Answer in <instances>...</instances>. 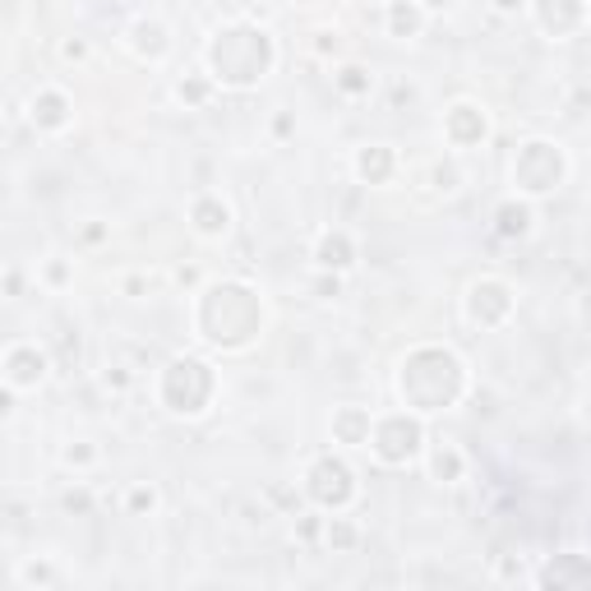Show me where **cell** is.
Listing matches in <instances>:
<instances>
[{
  "label": "cell",
  "instance_id": "7c38bea8",
  "mask_svg": "<svg viewBox=\"0 0 591 591\" xmlns=\"http://www.w3.org/2000/svg\"><path fill=\"white\" fill-rule=\"evenodd\" d=\"M531 587H555V591H591V555H578V550H563V555H550L541 569L527 578Z\"/></svg>",
  "mask_w": 591,
  "mask_h": 591
},
{
  "label": "cell",
  "instance_id": "1f68e13d",
  "mask_svg": "<svg viewBox=\"0 0 591 591\" xmlns=\"http://www.w3.org/2000/svg\"><path fill=\"white\" fill-rule=\"evenodd\" d=\"M490 10L504 14V19H518L523 10H531V0H490Z\"/></svg>",
  "mask_w": 591,
  "mask_h": 591
},
{
  "label": "cell",
  "instance_id": "836d02e7",
  "mask_svg": "<svg viewBox=\"0 0 591 591\" xmlns=\"http://www.w3.org/2000/svg\"><path fill=\"white\" fill-rule=\"evenodd\" d=\"M333 46H338V38H333V33H315V51H319V56H328Z\"/></svg>",
  "mask_w": 591,
  "mask_h": 591
},
{
  "label": "cell",
  "instance_id": "9c48e42d",
  "mask_svg": "<svg viewBox=\"0 0 591 591\" xmlns=\"http://www.w3.org/2000/svg\"><path fill=\"white\" fill-rule=\"evenodd\" d=\"M51 370V356L38 342H10L0 356V379H6L10 393H33L42 389V379Z\"/></svg>",
  "mask_w": 591,
  "mask_h": 591
},
{
  "label": "cell",
  "instance_id": "6da1fadb",
  "mask_svg": "<svg viewBox=\"0 0 591 591\" xmlns=\"http://www.w3.org/2000/svg\"><path fill=\"white\" fill-rule=\"evenodd\" d=\"M264 333V296L241 277L209 282L194 300V338L213 351H245Z\"/></svg>",
  "mask_w": 591,
  "mask_h": 591
},
{
  "label": "cell",
  "instance_id": "44dd1931",
  "mask_svg": "<svg viewBox=\"0 0 591 591\" xmlns=\"http://www.w3.org/2000/svg\"><path fill=\"white\" fill-rule=\"evenodd\" d=\"M430 476L440 485H457L462 476H467V453H462L457 444H448V440L430 444Z\"/></svg>",
  "mask_w": 591,
  "mask_h": 591
},
{
  "label": "cell",
  "instance_id": "f546056e",
  "mask_svg": "<svg viewBox=\"0 0 591 591\" xmlns=\"http://www.w3.org/2000/svg\"><path fill=\"white\" fill-rule=\"evenodd\" d=\"M61 61H74V65L88 61V42H84V38H65V42H61Z\"/></svg>",
  "mask_w": 591,
  "mask_h": 591
},
{
  "label": "cell",
  "instance_id": "5bb4252c",
  "mask_svg": "<svg viewBox=\"0 0 591 591\" xmlns=\"http://www.w3.org/2000/svg\"><path fill=\"white\" fill-rule=\"evenodd\" d=\"M310 260H315V268H324V273H351L356 260H361V250H356V236H351V231L324 226L319 236H315Z\"/></svg>",
  "mask_w": 591,
  "mask_h": 591
},
{
  "label": "cell",
  "instance_id": "cb8c5ba5",
  "mask_svg": "<svg viewBox=\"0 0 591 591\" xmlns=\"http://www.w3.org/2000/svg\"><path fill=\"white\" fill-rule=\"evenodd\" d=\"M333 84H338V93H342V97H370L374 74H370L366 65H342L338 74H333Z\"/></svg>",
  "mask_w": 591,
  "mask_h": 591
},
{
  "label": "cell",
  "instance_id": "603a6c76",
  "mask_svg": "<svg viewBox=\"0 0 591 591\" xmlns=\"http://www.w3.org/2000/svg\"><path fill=\"white\" fill-rule=\"evenodd\" d=\"M218 93L213 74H186V80H176V102H186V107H209Z\"/></svg>",
  "mask_w": 591,
  "mask_h": 591
},
{
  "label": "cell",
  "instance_id": "d6a6232c",
  "mask_svg": "<svg viewBox=\"0 0 591 591\" xmlns=\"http://www.w3.org/2000/svg\"><path fill=\"white\" fill-rule=\"evenodd\" d=\"M176 282H181V287H194V282H199V268L181 264V268H176Z\"/></svg>",
  "mask_w": 591,
  "mask_h": 591
},
{
  "label": "cell",
  "instance_id": "52a82bcc",
  "mask_svg": "<svg viewBox=\"0 0 591 591\" xmlns=\"http://www.w3.org/2000/svg\"><path fill=\"white\" fill-rule=\"evenodd\" d=\"M361 495V485H356V472L342 453H319L310 457V467H305V499L324 513H347Z\"/></svg>",
  "mask_w": 591,
  "mask_h": 591
},
{
  "label": "cell",
  "instance_id": "2e32d148",
  "mask_svg": "<svg viewBox=\"0 0 591 591\" xmlns=\"http://www.w3.org/2000/svg\"><path fill=\"white\" fill-rule=\"evenodd\" d=\"M490 226H495L499 241H527L531 226H536V199H523V194L499 199V209H495Z\"/></svg>",
  "mask_w": 591,
  "mask_h": 591
},
{
  "label": "cell",
  "instance_id": "9a60e30c",
  "mask_svg": "<svg viewBox=\"0 0 591 591\" xmlns=\"http://www.w3.org/2000/svg\"><path fill=\"white\" fill-rule=\"evenodd\" d=\"M125 46L135 51L139 61H148V65H162L167 56H171V29L162 19H152V14H139L130 29H125Z\"/></svg>",
  "mask_w": 591,
  "mask_h": 591
},
{
  "label": "cell",
  "instance_id": "8992f818",
  "mask_svg": "<svg viewBox=\"0 0 591 591\" xmlns=\"http://www.w3.org/2000/svg\"><path fill=\"white\" fill-rule=\"evenodd\" d=\"M370 453L383 462V467H411V462L425 453V416H416L411 407L374 416Z\"/></svg>",
  "mask_w": 591,
  "mask_h": 591
},
{
  "label": "cell",
  "instance_id": "4dcf8cb0",
  "mask_svg": "<svg viewBox=\"0 0 591 591\" xmlns=\"http://www.w3.org/2000/svg\"><path fill=\"white\" fill-rule=\"evenodd\" d=\"M42 277H46V287H65V282H70V264L65 260H51Z\"/></svg>",
  "mask_w": 591,
  "mask_h": 591
},
{
  "label": "cell",
  "instance_id": "4fadbf2b",
  "mask_svg": "<svg viewBox=\"0 0 591 591\" xmlns=\"http://www.w3.org/2000/svg\"><path fill=\"white\" fill-rule=\"evenodd\" d=\"M29 120H33V130L42 135H65L70 125H74V97L56 84H46L29 97Z\"/></svg>",
  "mask_w": 591,
  "mask_h": 591
},
{
  "label": "cell",
  "instance_id": "83f0119b",
  "mask_svg": "<svg viewBox=\"0 0 591 591\" xmlns=\"http://www.w3.org/2000/svg\"><path fill=\"white\" fill-rule=\"evenodd\" d=\"M61 508L74 513V518H88V513H93V495H88V490H65Z\"/></svg>",
  "mask_w": 591,
  "mask_h": 591
},
{
  "label": "cell",
  "instance_id": "7a4b0ae2",
  "mask_svg": "<svg viewBox=\"0 0 591 591\" xmlns=\"http://www.w3.org/2000/svg\"><path fill=\"white\" fill-rule=\"evenodd\" d=\"M273 70H277V42L268 29H260V23H250V19L222 23L209 38V46H203V74H213L218 88L250 93V88H260Z\"/></svg>",
  "mask_w": 591,
  "mask_h": 591
},
{
  "label": "cell",
  "instance_id": "ac0fdd59",
  "mask_svg": "<svg viewBox=\"0 0 591 591\" xmlns=\"http://www.w3.org/2000/svg\"><path fill=\"white\" fill-rule=\"evenodd\" d=\"M190 226L199 231L203 241H222L226 231H231V203L222 199V194H194V203H190Z\"/></svg>",
  "mask_w": 591,
  "mask_h": 591
},
{
  "label": "cell",
  "instance_id": "484cf974",
  "mask_svg": "<svg viewBox=\"0 0 591 591\" xmlns=\"http://www.w3.org/2000/svg\"><path fill=\"white\" fill-rule=\"evenodd\" d=\"M158 508V490H152V485H130V490H125V513H130V518H148V513Z\"/></svg>",
  "mask_w": 591,
  "mask_h": 591
},
{
  "label": "cell",
  "instance_id": "5b68a950",
  "mask_svg": "<svg viewBox=\"0 0 591 591\" xmlns=\"http://www.w3.org/2000/svg\"><path fill=\"white\" fill-rule=\"evenodd\" d=\"M508 176H513V190L523 199H546L569 181V152L555 139H523L518 152H513Z\"/></svg>",
  "mask_w": 591,
  "mask_h": 591
},
{
  "label": "cell",
  "instance_id": "7402d4cb",
  "mask_svg": "<svg viewBox=\"0 0 591 591\" xmlns=\"http://www.w3.org/2000/svg\"><path fill=\"white\" fill-rule=\"evenodd\" d=\"M324 546L333 555H351L356 546H361V527H356L351 518H342V513H333V518H324Z\"/></svg>",
  "mask_w": 591,
  "mask_h": 591
},
{
  "label": "cell",
  "instance_id": "d590c367",
  "mask_svg": "<svg viewBox=\"0 0 591 591\" xmlns=\"http://www.w3.org/2000/svg\"><path fill=\"white\" fill-rule=\"evenodd\" d=\"M273 135H277V139L292 135V116H277V120H273Z\"/></svg>",
  "mask_w": 591,
  "mask_h": 591
},
{
  "label": "cell",
  "instance_id": "30bf717a",
  "mask_svg": "<svg viewBox=\"0 0 591 591\" xmlns=\"http://www.w3.org/2000/svg\"><path fill=\"white\" fill-rule=\"evenodd\" d=\"M531 19H536V29H541L546 38L555 42H569L587 29V0H531Z\"/></svg>",
  "mask_w": 591,
  "mask_h": 591
},
{
  "label": "cell",
  "instance_id": "e575fe53",
  "mask_svg": "<svg viewBox=\"0 0 591 591\" xmlns=\"http://www.w3.org/2000/svg\"><path fill=\"white\" fill-rule=\"evenodd\" d=\"M421 6H425V14H444V10L453 6V0H421Z\"/></svg>",
  "mask_w": 591,
  "mask_h": 591
},
{
  "label": "cell",
  "instance_id": "8fae6325",
  "mask_svg": "<svg viewBox=\"0 0 591 591\" xmlns=\"http://www.w3.org/2000/svg\"><path fill=\"white\" fill-rule=\"evenodd\" d=\"M485 139H490V116H485V107H476V102H453V107L444 112V144L457 148V152H472L481 148Z\"/></svg>",
  "mask_w": 591,
  "mask_h": 591
},
{
  "label": "cell",
  "instance_id": "d4e9b609",
  "mask_svg": "<svg viewBox=\"0 0 591 591\" xmlns=\"http://www.w3.org/2000/svg\"><path fill=\"white\" fill-rule=\"evenodd\" d=\"M14 582H19V587H42V591H46V587L61 582V573L51 569L46 559H23L19 569H14Z\"/></svg>",
  "mask_w": 591,
  "mask_h": 591
},
{
  "label": "cell",
  "instance_id": "ffe728a7",
  "mask_svg": "<svg viewBox=\"0 0 591 591\" xmlns=\"http://www.w3.org/2000/svg\"><path fill=\"white\" fill-rule=\"evenodd\" d=\"M425 19H430V14H425L421 0H389V10H383V23H389V38H398V42L421 38Z\"/></svg>",
  "mask_w": 591,
  "mask_h": 591
},
{
  "label": "cell",
  "instance_id": "3957f363",
  "mask_svg": "<svg viewBox=\"0 0 591 591\" xmlns=\"http://www.w3.org/2000/svg\"><path fill=\"white\" fill-rule=\"evenodd\" d=\"M398 398L416 416L448 411L467 398V366H462V356L453 347H440V342L411 347L398 366Z\"/></svg>",
  "mask_w": 591,
  "mask_h": 591
},
{
  "label": "cell",
  "instance_id": "d6986e66",
  "mask_svg": "<svg viewBox=\"0 0 591 591\" xmlns=\"http://www.w3.org/2000/svg\"><path fill=\"white\" fill-rule=\"evenodd\" d=\"M370 430H374V411L370 407H338V411H333V444L366 448Z\"/></svg>",
  "mask_w": 591,
  "mask_h": 591
},
{
  "label": "cell",
  "instance_id": "ba28073f",
  "mask_svg": "<svg viewBox=\"0 0 591 591\" xmlns=\"http://www.w3.org/2000/svg\"><path fill=\"white\" fill-rule=\"evenodd\" d=\"M462 310H467V324L481 328V333H495L513 319V310H518V296H513V287L504 277H476L467 296H462Z\"/></svg>",
  "mask_w": 591,
  "mask_h": 591
},
{
  "label": "cell",
  "instance_id": "e0dca14e",
  "mask_svg": "<svg viewBox=\"0 0 591 591\" xmlns=\"http://www.w3.org/2000/svg\"><path fill=\"white\" fill-rule=\"evenodd\" d=\"M351 171L361 186H389L398 176V152L389 144H366V148H356Z\"/></svg>",
  "mask_w": 591,
  "mask_h": 591
},
{
  "label": "cell",
  "instance_id": "4316f807",
  "mask_svg": "<svg viewBox=\"0 0 591 591\" xmlns=\"http://www.w3.org/2000/svg\"><path fill=\"white\" fill-rule=\"evenodd\" d=\"M61 457H65V467H80L84 472V467H93V462H97V448L93 444H70Z\"/></svg>",
  "mask_w": 591,
  "mask_h": 591
},
{
  "label": "cell",
  "instance_id": "277c9868",
  "mask_svg": "<svg viewBox=\"0 0 591 591\" xmlns=\"http://www.w3.org/2000/svg\"><path fill=\"white\" fill-rule=\"evenodd\" d=\"M218 398V370L213 361L203 356H171L158 374V407L167 416H181V421H194L203 411L213 407Z\"/></svg>",
  "mask_w": 591,
  "mask_h": 591
},
{
  "label": "cell",
  "instance_id": "f1b7e54d",
  "mask_svg": "<svg viewBox=\"0 0 591 591\" xmlns=\"http://www.w3.org/2000/svg\"><path fill=\"white\" fill-rule=\"evenodd\" d=\"M315 292H319V300L342 296V273H324V268H319V277H315Z\"/></svg>",
  "mask_w": 591,
  "mask_h": 591
}]
</instances>
